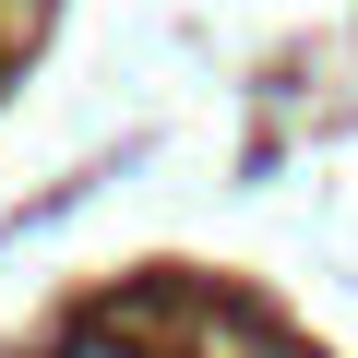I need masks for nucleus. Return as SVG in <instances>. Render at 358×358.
I'll return each mask as SVG.
<instances>
[{
  "label": "nucleus",
  "instance_id": "obj_1",
  "mask_svg": "<svg viewBox=\"0 0 358 358\" xmlns=\"http://www.w3.org/2000/svg\"><path fill=\"white\" fill-rule=\"evenodd\" d=\"M72 358H120V346H72Z\"/></svg>",
  "mask_w": 358,
  "mask_h": 358
}]
</instances>
